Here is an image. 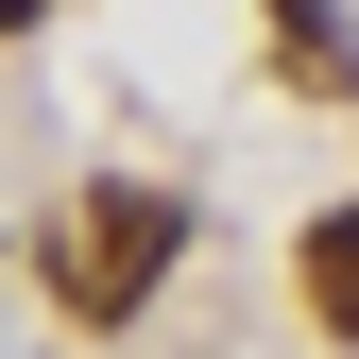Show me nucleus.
Returning a JSON list of instances; mask_svg holds the SVG:
<instances>
[{
	"label": "nucleus",
	"instance_id": "nucleus-1",
	"mask_svg": "<svg viewBox=\"0 0 359 359\" xmlns=\"http://www.w3.org/2000/svg\"><path fill=\"white\" fill-rule=\"evenodd\" d=\"M171 257H189V205H171V189H86L69 240H52V291L86 308V325H137Z\"/></svg>",
	"mask_w": 359,
	"mask_h": 359
},
{
	"label": "nucleus",
	"instance_id": "nucleus-2",
	"mask_svg": "<svg viewBox=\"0 0 359 359\" xmlns=\"http://www.w3.org/2000/svg\"><path fill=\"white\" fill-rule=\"evenodd\" d=\"M291 291H308V325H325V342H359V205H325V222L291 240Z\"/></svg>",
	"mask_w": 359,
	"mask_h": 359
},
{
	"label": "nucleus",
	"instance_id": "nucleus-3",
	"mask_svg": "<svg viewBox=\"0 0 359 359\" xmlns=\"http://www.w3.org/2000/svg\"><path fill=\"white\" fill-rule=\"evenodd\" d=\"M274 34H291V52H325V69H342V18H325V0H274Z\"/></svg>",
	"mask_w": 359,
	"mask_h": 359
},
{
	"label": "nucleus",
	"instance_id": "nucleus-4",
	"mask_svg": "<svg viewBox=\"0 0 359 359\" xmlns=\"http://www.w3.org/2000/svg\"><path fill=\"white\" fill-rule=\"evenodd\" d=\"M34 18H52V0H0V34H34Z\"/></svg>",
	"mask_w": 359,
	"mask_h": 359
}]
</instances>
